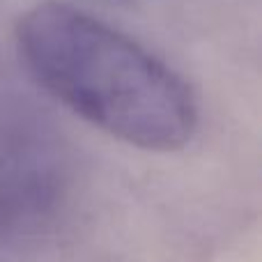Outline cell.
Returning <instances> with one entry per match:
<instances>
[{
  "label": "cell",
  "mask_w": 262,
  "mask_h": 262,
  "mask_svg": "<svg viewBox=\"0 0 262 262\" xmlns=\"http://www.w3.org/2000/svg\"><path fill=\"white\" fill-rule=\"evenodd\" d=\"M37 113L0 104V223L32 226L58 203L64 159L58 136Z\"/></svg>",
  "instance_id": "cell-2"
},
{
  "label": "cell",
  "mask_w": 262,
  "mask_h": 262,
  "mask_svg": "<svg viewBox=\"0 0 262 262\" xmlns=\"http://www.w3.org/2000/svg\"><path fill=\"white\" fill-rule=\"evenodd\" d=\"M23 67L92 127L145 152H180L200 122L191 85L106 21L46 0L14 28Z\"/></svg>",
  "instance_id": "cell-1"
}]
</instances>
